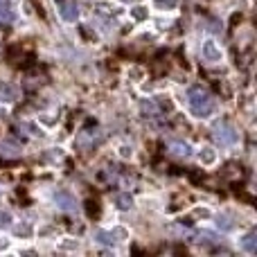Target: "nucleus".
Returning <instances> with one entry per match:
<instances>
[{"label": "nucleus", "mask_w": 257, "mask_h": 257, "mask_svg": "<svg viewBox=\"0 0 257 257\" xmlns=\"http://www.w3.org/2000/svg\"><path fill=\"white\" fill-rule=\"evenodd\" d=\"M156 3H158V5H160V7L169 9V7H174V5H176V0H156Z\"/></svg>", "instance_id": "a211bd4d"}, {"label": "nucleus", "mask_w": 257, "mask_h": 257, "mask_svg": "<svg viewBox=\"0 0 257 257\" xmlns=\"http://www.w3.org/2000/svg\"><path fill=\"white\" fill-rule=\"evenodd\" d=\"M9 221H12V214H9V212H0V228L9 226Z\"/></svg>", "instance_id": "f3484780"}, {"label": "nucleus", "mask_w": 257, "mask_h": 257, "mask_svg": "<svg viewBox=\"0 0 257 257\" xmlns=\"http://www.w3.org/2000/svg\"><path fill=\"white\" fill-rule=\"evenodd\" d=\"M241 246H244L248 253H257V232H248V235L244 237V241H241Z\"/></svg>", "instance_id": "1a4fd4ad"}, {"label": "nucleus", "mask_w": 257, "mask_h": 257, "mask_svg": "<svg viewBox=\"0 0 257 257\" xmlns=\"http://www.w3.org/2000/svg\"><path fill=\"white\" fill-rule=\"evenodd\" d=\"M169 154L176 156V158H190L192 149L187 142H172V145H169Z\"/></svg>", "instance_id": "39448f33"}, {"label": "nucleus", "mask_w": 257, "mask_h": 257, "mask_svg": "<svg viewBox=\"0 0 257 257\" xmlns=\"http://www.w3.org/2000/svg\"><path fill=\"white\" fill-rule=\"evenodd\" d=\"M57 3H59V9H61V16L66 18V21H77V14H79L77 5L68 3V0H57Z\"/></svg>", "instance_id": "20e7f679"}, {"label": "nucleus", "mask_w": 257, "mask_h": 257, "mask_svg": "<svg viewBox=\"0 0 257 257\" xmlns=\"http://www.w3.org/2000/svg\"><path fill=\"white\" fill-rule=\"evenodd\" d=\"M16 232H18V235H30V226H18Z\"/></svg>", "instance_id": "aec40b11"}, {"label": "nucleus", "mask_w": 257, "mask_h": 257, "mask_svg": "<svg viewBox=\"0 0 257 257\" xmlns=\"http://www.w3.org/2000/svg\"><path fill=\"white\" fill-rule=\"evenodd\" d=\"M187 102H190V108L196 117H208L210 113L214 111L212 95H210L203 86H194V88H190V93H187Z\"/></svg>", "instance_id": "f257e3e1"}, {"label": "nucleus", "mask_w": 257, "mask_h": 257, "mask_svg": "<svg viewBox=\"0 0 257 257\" xmlns=\"http://www.w3.org/2000/svg\"><path fill=\"white\" fill-rule=\"evenodd\" d=\"M54 201H57V205L61 210H66V212H72V210H77L75 199H72L68 192H57V194H54Z\"/></svg>", "instance_id": "7ed1b4c3"}, {"label": "nucleus", "mask_w": 257, "mask_h": 257, "mask_svg": "<svg viewBox=\"0 0 257 257\" xmlns=\"http://www.w3.org/2000/svg\"><path fill=\"white\" fill-rule=\"evenodd\" d=\"M199 158H201V163H205V165H212V163H214V151L205 147V149L199 154Z\"/></svg>", "instance_id": "ddd939ff"}, {"label": "nucleus", "mask_w": 257, "mask_h": 257, "mask_svg": "<svg viewBox=\"0 0 257 257\" xmlns=\"http://www.w3.org/2000/svg\"><path fill=\"white\" fill-rule=\"evenodd\" d=\"M122 156H124V158H128V156H131V151H128V147H122Z\"/></svg>", "instance_id": "4be33fe9"}, {"label": "nucleus", "mask_w": 257, "mask_h": 257, "mask_svg": "<svg viewBox=\"0 0 257 257\" xmlns=\"http://www.w3.org/2000/svg\"><path fill=\"white\" fill-rule=\"evenodd\" d=\"M199 241H214V235H212V232H201Z\"/></svg>", "instance_id": "6ab92c4d"}, {"label": "nucleus", "mask_w": 257, "mask_h": 257, "mask_svg": "<svg viewBox=\"0 0 257 257\" xmlns=\"http://www.w3.org/2000/svg\"><path fill=\"white\" fill-rule=\"evenodd\" d=\"M95 239H97L99 244H106V246H113L117 241L111 232H104V230H95Z\"/></svg>", "instance_id": "9b49d317"}, {"label": "nucleus", "mask_w": 257, "mask_h": 257, "mask_svg": "<svg viewBox=\"0 0 257 257\" xmlns=\"http://www.w3.org/2000/svg\"><path fill=\"white\" fill-rule=\"evenodd\" d=\"M212 136L221 147H230L237 142V131L228 124V122H217L212 128Z\"/></svg>", "instance_id": "f03ea898"}, {"label": "nucleus", "mask_w": 257, "mask_h": 257, "mask_svg": "<svg viewBox=\"0 0 257 257\" xmlns=\"http://www.w3.org/2000/svg\"><path fill=\"white\" fill-rule=\"evenodd\" d=\"M217 223H219V228H223V230H232V223H230V217H219L217 219Z\"/></svg>", "instance_id": "4468645a"}, {"label": "nucleus", "mask_w": 257, "mask_h": 257, "mask_svg": "<svg viewBox=\"0 0 257 257\" xmlns=\"http://www.w3.org/2000/svg\"><path fill=\"white\" fill-rule=\"evenodd\" d=\"M140 111H142V115H145V117H156V115L160 113L158 106H156L154 102H147V99L140 104Z\"/></svg>", "instance_id": "9d476101"}, {"label": "nucleus", "mask_w": 257, "mask_h": 257, "mask_svg": "<svg viewBox=\"0 0 257 257\" xmlns=\"http://www.w3.org/2000/svg\"><path fill=\"white\" fill-rule=\"evenodd\" d=\"M133 14H136L138 18H145V9H136V12H133Z\"/></svg>", "instance_id": "412c9836"}, {"label": "nucleus", "mask_w": 257, "mask_h": 257, "mask_svg": "<svg viewBox=\"0 0 257 257\" xmlns=\"http://www.w3.org/2000/svg\"><path fill=\"white\" fill-rule=\"evenodd\" d=\"M205 27H208V30H212V32H221V25H219L214 18H205Z\"/></svg>", "instance_id": "2eb2a0df"}, {"label": "nucleus", "mask_w": 257, "mask_h": 257, "mask_svg": "<svg viewBox=\"0 0 257 257\" xmlns=\"http://www.w3.org/2000/svg\"><path fill=\"white\" fill-rule=\"evenodd\" d=\"M203 59H208V61H219V59H221V50H217V45H214L212 41H205L203 43Z\"/></svg>", "instance_id": "423d86ee"}, {"label": "nucleus", "mask_w": 257, "mask_h": 257, "mask_svg": "<svg viewBox=\"0 0 257 257\" xmlns=\"http://www.w3.org/2000/svg\"><path fill=\"white\" fill-rule=\"evenodd\" d=\"M14 21V12L9 0H0V23H12Z\"/></svg>", "instance_id": "6e6552de"}, {"label": "nucleus", "mask_w": 257, "mask_h": 257, "mask_svg": "<svg viewBox=\"0 0 257 257\" xmlns=\"http://www.w3.org/2000/svg\"><path fill=\"white\" fill-rule=\"evenodd\" d=\"M97 214H99L97 201H88V217H97Z\"/></svg>", "instance_id": "dca6fc26"}, {"label": "nucleus", "mask_w": 257, "mask_h": 257, "mask_svg": "<svg viewBox=\"0 0 257 257\" xmlns=\"http://www.w3.org/2000/svg\"><path fill=\"white\" fill-rule=\"evenodd\" d=\"M18 95L16 86L12 84H0V102H14Z\"/></svg>", "instance_id": "0eeeda50"}, {"label": "nucleus", "mask_w": 257, "mask_h": 257, "mask_svg": "<svg viewBox=\"0 0 257 257\" xmlns=\"http://www.w3.org/2000/svg\"><path fill=\"white\" fill-rule=\"evenodd\" d=\"M115 205L120 210H128L133 205V199H131V194H117L115 196Z\"/></svg>", "instance_id": "f8f14e48"}]
</instances>
